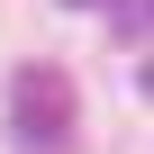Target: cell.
<instances>
[{"instance_id": "3957f363", "label": "cell", "mask_w": 154, "mask_h": 154, "mask_svg": "<svg viewBox=\"0 0 154 154\" xmlns=\"http://www.w3.org/2000/svg\"><path fill=\"white\" fill-rule=\"evenodd\" d=\"M63 9H100V0H63Z\"/></svg>"}, {"instance_id": "6da1fadb", "label": "cell", "mask_w": 154, "mask_h": 154, "mask_svg": "<svg viewBox=\"0 0 154 154\" xmlns=\"http://www.w3.org/2000/svg\"><path fill=\"white\" fill-rule=\"evenodd\" d=\"M9 136L27 154H63L72 145V91L54 63H18L9 72Z\"/></svg>"}, {"instance_id": "7a4b0ae2", "label": "cell", "mask_w": 154, "mask_h": 154, "mask_svg": "<svg viewBox=\"0 0 154 154\" xmlns=\"http://www.w3.org/2000/svg\"><path fill=\"white\" fill-rule=\"evenodd\" d=\"M109 9H118V36L136 45V36H145V0H109Z\"/></svg>"}]
</instances>
